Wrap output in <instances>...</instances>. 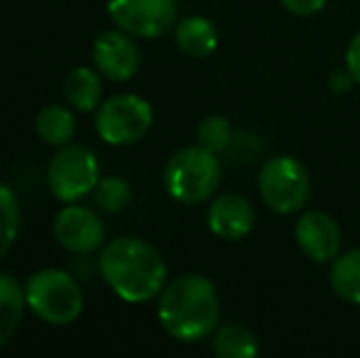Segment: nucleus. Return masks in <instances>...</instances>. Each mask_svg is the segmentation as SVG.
Instances as JSON below:
<instances>
[{
  "mask_svg": "<svg viewBox=\"0 0 360 358\" xmlns=\"http://www.w3.org/2000/svg\"><path fill=\"white\" fill-rule=\"evenodd\" d=\"M98 272L105 285L128 305H145L167 285V265L147 241L120 236L103 245Z\"/></svg>",
  "mask_w": 360,
  "mask_h": 358,
  "instance_id": "1",
  "label": "nucleus"
},
{
  "mask_svg": "<svg viewBox=\"0 0 360 358\" xmlns=\"http://www.w3.org/2000/svg\"><path fill=\"white\" fill-rule=\"evenodd\" d=\"M160 324L172 339L196 344L216 331L221 319V300L216 285L204 275L186 272L167 282L157 302Z\"/></svg>",
  "mask_w": 360,
  "mask_h": 358,
  "instance_id": "2",
  "label": "nucleus"
},
{
  "mask_svg": "<svg viewBox=\"0 0 360 358\" xmlns=\"http://www.w3.org/2000/svg\"><path fill=\"white\" fill-rule=\"evenodd\" d=\"M25 300L37 319L52 326H67L84 312V292L67 270L44 268L25 285Z\"/></svg>",
  "mask_w": 360,
  "mask_h": 358,
  "instance_id": "3",
  "label": "nucleus"
},
{
  "mask_svg": "<svg viewBox=\"0 0 360 358\" xmlns=\"http://www.w3.org/2000/svg\"><path fill=\"white\" fill-rule=\"evenodd\" d=\"M221 181V162L201 145L176 150L165 167V189L181 204H201L211 199Z\"/></svg>",
  "mask_w": 360,
  "mask_h": 358,
  "instance_id": "4",
  "label": "nucleus"
},
{
  "mask_svg": "<svg viewBox=\"0 0 360 358\" xmlns=\"http://www.w3.org/2000/svg\"><path fill=\"white\" fill-rule=\"evenodd\" d=\"M257 191L267 209L277 214H297L311 196V177L299 160L280 155L262 165L257 174Z\"/></svg>",
  "mask_w": 360,
  "mask_h": 358,
  "instance_id": "5",
  "label": "nucleus"
},
{
  "mask_svg": "<svg viewBox=\"0 0 360 358\" xmlns=\"http://www.w3.org/2000/svg\"><path fill=\"white\" fill-rule=\"evenodd\" d=\"M152 106L138 94H118L96 108V133L115 148L143 140L152 128Z\"/></svg>",
  "mask_w": 360,
  "mask_h": 358,
  "instance_id": "6",
  "label": "nucleus"
},
{
  "mask_svg": "<svg viewBox=\"0 0 360 358\" xmlns=\"http://www.w3.org/2000/svg\"><path fill=\"white\" fill-rule=\"evenodd\" d=\"M98 179V160L94 150H89L86 145L69 143L59 148V153L49 160L47 184L54 199H59L62 204H74L94 194Z\"/></svg>",
  "mask_w": 360,
  "mask_h": 358,
  "instance_id": "7",
  "label": "nucleus"
},
{
  "mask_svg": "<svg viewBox=\"0 0 360 358\" xmlns=\"http://www.w3.org/2000/svg\"><path fill=\"white\" fill-rule=\"evenodd\" d=\"M108 15L133 37L155 39L176 25V0H108Z\"/></svg>",
  "mask_w": 360,
  "mask_h": 358,
  "instance_id": "8",
  "label": "nucleus"
},
{
  "mask_svg": "<svg viewBox=\"0 0 360 358\" xmlns=\"http://www.w3.org/2000/svg\"><path fill=\"white\" fill-rule=\"evenodd\" d=\"M54 238L62 248L74 255H89L98 250L105 241L103 221L94 214V209L81 204H64V209L54 216Z\"/></svg>",
  "mask_w": 360,
  "mask_h": 358,
  "instance_id": "9",
  "label": "nucleus"
},
{
  "mask_svg": "<svg viewBox=\"0 0 360 358\" xmlns=\"http://www.w3.org/2000/svg\"><path fill=\"white\" fill-rule=\"evenodd\" d=\"M94 64L110 82H130L140 72L143 54L125 30H108L94 42Z\"/></svg>",
  "mask_w": 360,
  "mask_h": 358,
  "instance_id": "10",
  "label": "nucleus"
},
{
  "mask_svg": "<svg viewBox=\"0 0 360 358\" xmlns=\"http://www.w3.org/2000/svg\"><path fill=\"white\" fill-rule=\"evenodd\" d=\"M297 245L314 263H328L341 250V229L326 211H307L294 226Z\"/></svg>",
  "mask_w": 360,
  "mask_h": 358,
  "instance_id": "11",
  "label": "nucleus"
},
{
  "mask_svg": "<svg viewBox=\"0 0 360 358\" xmlns=\"http://www.w3.org/2000/svg\"><path fill=\"white\" fill-rule=\"evenodd\" d=\"M255 226V209L240 194H221L209 206V229L223 241H240Z\"/></svg>",
  "mask_w": 360,
  "mask_h": 358,
  "instance_id": "12",
  "label": "nucleus"
},
{
  "mask_svg": "<svg viewBox=\"0 0 360 358\" xmlns=\"http://www.w3.org/2000/svg\"><path fill=\"white\" fill-rule=\"evenodd\" d=\"M174 37L179 49L186 57L204 59L218 47V32L216 25L209 18H201V15H191L184 18L181 23L174 25Z\"/></svg>",
  "mask_w": 360,
  "mask_h": 358,
  "instance_id": "13",
  "label": "nucleus"
},
{
  "mask_svg": "<svg viewBox=\"0 0 360 358\" xmlns=\"http://www.w3.org/2000/svg\"><path fill=\"white\" fill-rule=\"evenodd\" d=\"M34 130L42 138V143L52 145V148H64V145L72 143L76 133L74 113L67 106L47 103L34 115Z\"/></svg>",
  "mask_w": 360,
  "mask_h": 358,
  "instance_id": "14",
  "label": "nucleus"
},
{
  "mask_svg": "<svg viewBox=\"0 0 360 358\" xmlns=\"http://www.w3.org/2000/svg\"><path fill=\"white\" fill-rule=\"evenodd\" d=\"M101 94H103L101 77L89 67H76L64 82V98L72 103L74 110H81V113H91L98 108Z\"/></svg>",
  "mask_w": 360,
  "mask_h": 358,
  "instance_id": "15",
  "label": "nucleus"
},
{
  "mask_svg": "<svg viewBox=\"0 0 360 358\" xmlns=\"http://www.w3.org/2000/svg\"><path fill=\"white\" fill-rule=\"evenodd\" d=\"M25 307H27L25 290L10 275L0 272V349L15 336L22 321Z\"/></svg>",
  "mask_w": 360,
  "mask_h": 358,
  "instance_id": "16",
  "label": "nucleus"
},
{
  "mask_svg": "<svg viewBox=\"0 0 360 358\" xmlns=\"http://www.w3.org/2000/svg\"><path fill=\"white\" fill-rule=\"evenodd\" d=\"M211 349L218 358H255L260 346L248 326L243 324H226L214 331Z\"/></svg>",
  "mask_w": 360,
  "mask_h": 358,
  "instance_id": "17",
  "label": "nucleus"
},
{
  "mask_svg": "<svg viewBox=\"0 0 360 358\" xmlns=\"http://www.w3.org/2000/svg\"><path fill=\"white\" fill-rule=\"evenodd\" d=\"M331 287L341 300L360 305V248L336 255L331 265Z\"/></svg>",
  "mask_w": 360,
  "mask_h": 358,
  "instance_id": "18",
  "label": "nucleus"
},
{
  "mask_svg": "<svg viewBox=\"0 0 360 358\" xmlns=\"http://www.w3.org/2000/svg\"><path fill=\"white\" fill-rule=\"evenodd\" d=\"M94 201L105 214H118V211L130 206V201H133V189H130L125 177L110 174V177L98 179V184H96V189H94Z\"/></svg>",
  "mask_w": 360,
  "mask_h": 358,
  "instance_id": "19",
  "label": "nucleus"
},
{
  "mask_svg": "<svg viewBox=\"0 0 360 358\" xmlns=\"http://www.w3.org/2000/svg\"><path fill=\"white\" fill-rule=\"evenodd\" d=\"M20 231V204L10 186L0 184V258L13 248Z\"/></svg>",
  "mask_w": 360,
  "mask_h": 358,
  "instance_id": "20",
  "label": "nucleus"
},
{
  "mask_svg": "<svg viewBox=\"0 0 360 358\" xmlns=\"http://www.w3.org/2000/svg\"><path fill=\"white\" fill-rule=\"evenodd\" d=\"M196 145H201L209 153H223L233 145V128L231 120L223 115H209L199 123L196 128Z\"/></svg>",
  "mask_w": 360,
  "mask_h": 358,
  "instance_id": "21",
  "label": "nucleus"
},
{
  "mask_svg": "<svg viewBox=\"0 0 360 358\" xmlns=\"http://www.w3.org/2000/svg\"><path fill=\"white\" fill-rule=\"evenodd\" d=\"M280 3L299 18H311V15L321 13L326 8V0H280Z\"/></svg>",
  "mask_w": 360,
  "mask_h": 358,
  "instance_id": "22",
  "label": "nucleus"
},
{
  "mask_svg": "<svg viewBox=\"0 0 360 358\" xmlns=\"http://www.w3.org/2000/svg\"><path fill=\"white\" fill-rule=\"evenodd\" d=\"M346 69L353 74L356 84H360V32L351 39V44L346 49Z\"/></svg>",
  "mask_w": 360,
  "mask_h": 358,
  "instance_id": "23",
  "label": "nucleus"
},
{
  "mask_svg": "<svg viewBox=\"0 0 360 358\" xmlns=\"http://www.w3.org/2000/svg\"><path fill=\"white\" fill-rule=\"evenodd\" d=\"M331 91L333 94H346V91H351L353 89V84H356V79H353V74L348 72H336V74H331Z\"/></svg>",
  "mask_w": 360,
  "mask_h": 358,
  "instance_id": "24",
  "label": "nucleus"
}]
</instances>
